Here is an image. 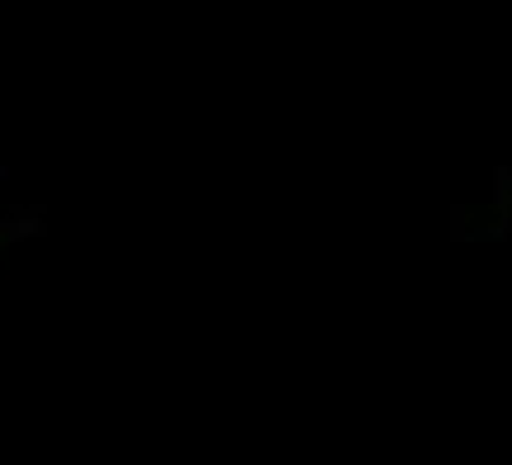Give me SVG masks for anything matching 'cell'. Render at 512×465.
<instances>
[{"instance_id":"1","label":"cell","mask_w":512,"mask_h":465,"mask_svg":"<svg viewBox=\"0 0 512 465\" xmlns=\"http://www.w3.org/2000/svg\"><path fill=\"white\" fill-rule=\"evenodd\" d=\"M38 233H43V214H38L15 190V181L0 171V261H5L10 247H19L24 238H38Z\"/></svg>"}]
</instances>
